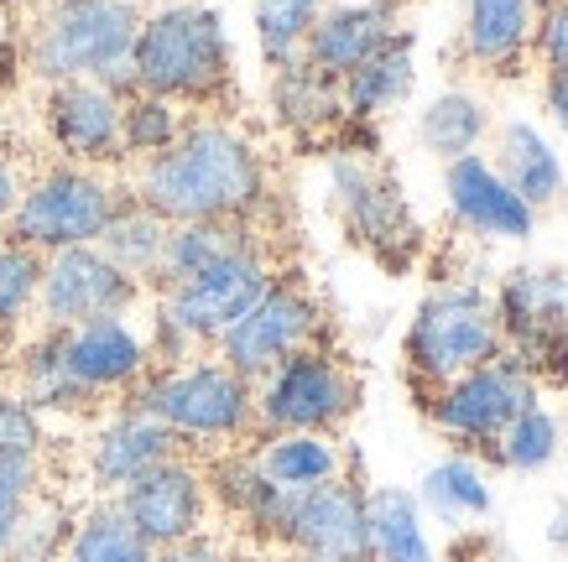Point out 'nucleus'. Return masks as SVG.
<instances>
[{"instance_id":"16","label":"nucleus","mask_w":568,"mask_h":562,"mask_svg":"<svg viewBox=\"0 0 568 562\" xmlns=\"http://www.w3.org/2000/svg\"><path fill=\"white\" fill-rule=\"evenodd\" d=\"M63 365L79 380V391L100 407L104 396H131L141 375L152 370V349L131 318H89V324L58 328Z\"/></svg>"},{"instance_id":"25","label":"nucleus","mask_w":568,"mask_h":562,"mask_svg":"<svg viewBox=\"0 0 568 562\" xmlns=\"http://www.w3.org/2000/svg\"><path fill=\"white\" fill-rule=\"evenodd\" d=\"M417 89V48L407 32H396L381 52H371L361 69H349L339 79V94H345V115L376 125L381 115H392L413 100Z\"/></svg>"},{"instance_id":"29","label":"nucleus","mask_w":568,"mask_h":562,"mask_svg":"<svg viewBox=\"0 0 568 562\" xmlns=\"http://www.w3.org/2000/svg\"><path fill=\"white\" fill-rule=\"evenodd\" d=\"M17 391H21V401L32 411H42V417H84V411H94V401L79 391V380H73L69 365H63L58 328H42L37 339L21 344Z\"/></svg>"},{"instance_id":"18","label":"nucleus","mask_w":568,"mask_h":562,"mask_svg":"<svg viewBox=\"0 0 568 562\" xmlns=\"http://www.w3.org/2000/svg\"><path fill=\"white\" fill-rule=\"evenodd\" d=\"M444 204L454 214V224L469 229L475 239H500L506 245V239H532L537 229V208L480 152L444 167Z\"/></svg>"},{"instance_id":"44","label":"nucleus","mask_w":568,"mask_h":562,"mask_svg":"<svg viewBox=\"0 0 568 562\" xmlns=\"http://www.w3.org/2000/svg\"><path fill=\"white\" fill-rule=\"evenodd\" d=\"M542 110H548V120L568 136V73H558V79H542Z\"/></svg>"},{"instance_id":"34","label":"nucleus","mask_w":568,"mask_h":562,"mask_svg":"<svg viewBox=\"0 0 568 562\" xmlns=\"http://www.w3.org/2000/svg\"><path fill=\"white\" fill-rule=\"evenodd\" d=\"M558 443H564V427L542 401L511 417V427L490 443V459L506 469V474H542L552 459H558Z\"/></svg>"},{"instance_id":"24","label":"nucleus","mask_w":568,"mask_h":562,"mask_svg":"<svg viewBox=\"0 0 568 562\" xmlns=\"http://www.w3.org/2000/svg\"><path fill=\"white\" fill-rule=\"evenodd\" d=\"M490 162H496V172L517 187L537 214L564 198V187H568L564 156H558V146L548 141V131L532 125V120H506L500 136H496V156H490Z\"/></svg>"},{"instance_id":"40","label":"nucleus","mask_w":568,"mask_h":562,"mask_svg":"<svg viewBox=\"0 0 568 562\" xmlns=\"http://www.w3.org/2000/svg\"><path fill=\"white\" fill-rule=\"evenodd\" d=\"M42 448H48V422H42V411L27 407L17 386H0V453L42 459Z\"/></svg>"},{"instance_id":"12","label":"nucleus","mask_w":568,"mask_h":562,"mask_svg":"<svg viewBox=\"0 0 568 562\" xmlns=\"http://www.w3.org/2000/svg\"><path fill=\"white\" fill-rule=\"evenodd\" d=\"M324 339V307L297 276H276L256 297V307L235 318L214 344V359L256 386L266 370H276L287 355Z\"/></svg>"},{"instance_id":"46","label":"nucleus","mask_w":568,"mask_h":562,"mask_svg":"<svg viewBox=\"0 0 568 562\" xmlns=\"http://www.w3.org/2000/svg\"><path fill=\"white\" fill-rule=\"evenodd\" d=\"M21 6H42V0H0V11H21Z\"/></svg>"},{"instance_id":"30","label":"nucleus","mask_w":568,"mask_h":562,"mask_svg":"<svg viewBox=\"0 0 568 562\" xmlns=\"http://www.w3.org/2000/svg\"><path fill=\"white\" fill-rule=\"evenodd\" d=\"M485 136H490V110L469 89H444L417 110V146L444 167L459 156H475Z\"/></svg>"},{"instance_id":"14","label":"nucleus","mask_w":568,"mask_h":562,"mask_svg":"<svg viewBox=\"0 0 568 562\" xmlns=\"http://www.w3.org/2000/svg\"><path fill=\"white\" fill-rule=\"evenodd\" d=\"M276 546H287L293 562H376L371 521H365V484L339 474L308 494H293Z\"/></svg>"},{"instance_id":"7","label":"nucleus","mask_w":568,"mask_h":562,"mask_svg":"<svg viewBox=\"0 0 568 562\" xmlns=\"http://www.w3.org/2000/svg\"><path fill=\"white\" fill-rule=\"evenodd\" d=\"M496 355H500L496 297L480 282H444L413 307L402 359H407L417 396L454 380V375L475 370V365H490Z\"/></svg>"},{"instance_id":"41","label":"nucleus","mask_w":568,"mask_h":562,"mask_svg":"<svg viewBox=\"0 0 568 562\" xmlns=\"http://www.w3.org/2000/svg\"><path fill=\"white\" fill-rule=\"evenodd\" d=\"M532 58L542 63V73H548V79L568 73V0H558V6H542V11H537Z\"/></svg>"},{"instance_id":"23","label":"nucleus","mask_w":568,"mask_h":562,"mask_svg":"<svg viewBox=\"0 0 568 562\" xmlns=\"http://www.w3.org/2000/svg\"><path fill=\"white\" fill-rule=\"evenodd\" d=\"M204 484H209V500H214L224 515H235V521H241L251 537H261V542H276L293 494H282L272 479L261 474V463L251 448L220 453V459L204 469Z\"/></svg>"},{"instance_id":"10","label":"nucleus","mask_w":568,"mask_h":562,"mask_svg":"<svg viewBox=\"0 0 568 562\" xmlns=\"http://www.w3.org/2000/svg\"><path fill=\"white\" fill-rule=\"evenodd\" d=\"M496 324L500 355H511L532 380H568V272L517 266L500 276Z\"/></svg>"},{"instance_id":"43","label":"nucleus","mask_w":568,"mask_h":562,"mask_svg":"<svg viewBox=\"0 0 568 562\" xmlns=\"http://www.w3.org/2000/svg\"><path fill=\"white\" fill-rule=\"evenodd\" d=\"M21 167L11 162V156H0V239H6V224H11V214H17V198H21Z\"/></svg>"},{"instance_id":"2","label":"nucleus","mask_w":568,"mask_h":562,"mask_svg":"<svg viewBox=\"0 0 568 562\" xmlns=\"http://www.w3.org/2000/svg\"><path fill=\"white\" fill-rule=\"evenodd\" d=\"M136 27V0H42L21 42V63L42 89L94 79L110 94L131 100L136 94V79H131Z\"/></svg>"},{"instance_id":"3","label":"nucleus","mask_w":568,"mask_h":562,"mask_svg":"<svg viewBox=\"0 0 568 562\" xmlns=\"http://www.w3.org/2000/svg\"><path fill=\"white\" fill-rule=\"evenodd\" d=\"M272 282H276V266L266 256L261 235L251 229L235 251L209 260L204 272L183 276L173 287H156L152 328H146L152 365H183V359H199L204 349H214L224 328L235 318H245Z\"/></svg>"},{"instance_id":"1","label":"nucleus","mask_w":568,"mask_h":562,"mask_svg":"<svg viewBox=\"0 0 568 562\" xmlns=\"http://www.w3.org/2000/svg\"><path fill=\"white\" fill-rule=\"evenodd\" d=\"M131 198L168 224H251L272 204V167L241 125L199 115L168 152L141 162Z\"/></svg>"},{"instance_id":"33","label":"nucleus","mask_w":568,"mask_h":562,"mask_svg":"<svg viewBox=\"0 0 568 562\" xmlns=\"http://www.w3.org/2000/svg\"><path fill=\"white\" fill-rule=\"evenodd\" d=\"M328 0H251V21H256V48L266 69H282L303 58L313 21L324 17Z\"/></svg>"},{"instance_id":"37","label":"nucleus","mask_w":568,"mask_h":562,"mask_svg":"<svg viewBox=\"0 0 568 562\" xmlns=\"http://www.w3.org/2000/svg\"><path fill=\"white\" fill-rule=\"evenodd\" d=\"M73 521L79 515L63 505V500H52V494H37L27 515H21L17 537L6 546V562H63L73 542Z\"/></svg>"},{"instance_id":"9","label":"nucleus","mask_w":568,"mask_h":562,"mask_svg":"<svg viewBox=\"0 0 568 562\" xmlns=\"http://www.w3.org/2000/svg\"><path fill=\"white\" fill-rule=\"evenodd\" d=\"M361 411V380L328 344H308L256 380V432H339Z\"/></svg>"},{"instance_id":"48","label":"nucleus","mask_w":568,"mask_h":562,"mask_svg":"<svg viewBox=\"0 0 568 562\" xmlns=\"http://www.w3.org/2000/svg\"><path fill=\"white\" fill-rule=\"evenodd\" d=\"M542 6H558V0H537V11H542Z\"/></svg>"},{"instance_id":"4","label":"nucleus","mask_w":568,"mask_h":562,"mask_svg":"<svg viewBox=\"0 0 568 562\" xmlns=\"http://www.w3.org/2000/svg\"><path fill=\"white\" fill-rule=\"evenodd\" d=\"M136 94L173 104H220L235 89V48L224 17L204 0H173L141 11L136 48H131Z\"/></svg>"},{"instance_id":"36","label":"nucleus","mask_w":568,"mask_h":562,"mask_svg":"<svg viewBox=\"0 0 568 562\" xmlns=\"http://www.w3.org/2000/svg\"><path fill=\"white\" fill-rule=\"evenodd\" d=\"M245 235H251V224H173V229H168V251H162L156 287H173L183 276L204 272L209 260H220L224 251H235Z\"/></svg>"},{"instance_id":"35","label":"nucleus","mask_w":568,"mask_h":562,"mask_svg":"<svg viewBox=\"0 0 568 562\" xmlns=\"http://www.w3.org/2000/svg\"><path fill=\"white\" fill-rule=\"evenodd\" d=\"M183 125H189L183 104L156 100V94H131V100L121 104V156H131L141 167V162H152V156L168 152V146L183 136Z\"/></svg>"},{"instance_id":"20","label":"nucleus","mask_w":568,"mask_h":562,"mask_svg":"<svg viewBox=\"0 0 568 562\" xmlns=\"http://www.w3.org/2000/svg\"><path fill=\"white\" fill-rule=\"evenodd\" d=\"M183 453L178 438L168 432L162 422H152L146 411L136 407H121L110 411L100 427H94V438H89V479H94V490L104 494H121L131 479H141L146 469H156L162 459H173Z\"/></svg>"},{"instance_id":"26","label":"nucleus","mask_w":568,"mask_h":562,"mask_svg":"<svg viewBox=\"0 0 568 562\" xmlns=\"http://www.w3.org/2000/svg\"><path fill=\"white\" fill-rule=\"evenodd\" d=\"M251 453H256L261 474L282 494H308L345 474V448L328 432H261V443Z\"/></svg>"},{"instance_id":"11","label":"nucleus","mask_w":568,"mask_h":562,"mask_svg":"<svg viewBox=\"0 0 568 562\" xmlns=\"http://www.w3.org/2000/svg\"><path fill=\"white\" fill-rule=\"evenodd\" d=\"M532 401H537V380L511 355H496L490 365H475V370L423 391L428 422L459 453H490V443L511 427V417H521Z\"/></svg>"},{"instance_id":"22","label":"nucleus","mask_w":568,"mask_h":562,"mask_svg":"<svg viewBox=\"0 0 568 562\" xmlns=\"http://www.w3.org/2000/svg\"><path fill=\"white\" fill-rule=\"evenodd\" d=\"M537 0H465L459 58L480 73H511L532 52Z\"/></svg>"},{"instance_id":"31","label":"nucleus","mask_w":568,"mask_h":562,"mask_svg":"<svg viewBox=\"0 0 568 562\" xmlns=\"http://www.w3.org/2000/svg\"><path fill=\"white\" fill-rule=\"evenodd\" d=\"M168 229H173L168 219H156L152 208H141L136 198H125L121 214L104 224L100 251H104V260H110V266H121L131 282H141V287H156L162 251H168Z\"/></svg>"},{"instance_id":"8","label":"nucleus","mask_w":568,"mask_h":562,"mask_svg":"<svg viewBox=\"0 0 568 562\" xmlns=\"http://www.w3.org/2000/svg\"><path fill=\"white\" fill-rule=\"evenodd\" d=\"M328 204H334V219H339L345 239L371 260L392 266V272H407L417 260L423 224H417L402 183L376 156L328 152Z\"/></svg>"},{"instance_id":"39","label":"nucleus","mask_w":568,"mask_h":562,"mask_svg":"<svg viewBox=\"0 0 568 562\" xmlns=\"http://www.w3.org/2000/svg\"><path fill=\"white\" fill-rule=\"evenodd\" d=\"M37 494H42V459L0 453V562H6V546H11L21 515H27Z\"/></svg>"},{"instance_id":"21","label":"nucleus","mask_w":568,"mask_h":562,"mask_svg":"<svg viewBox=\"0 0 568 562\" xmlns=\"http://www.w3.org/2000/svg\"><path fill=\"white\" fill-rule=\"evenodd\" d=\"M272 120L297 141H334V131L345 125V94L339 79H328L324 69H313L308 58H293L272 69V89H266Z\"/></svg>"},{"instance_id":"42","label":"nucleus","mask_w":568,"mask_h":562,"mask_svg":"<svg viewBox=\"0 0 568 562\" xmlns=\"http://www.w3.org/2000/svg\"><path fill=\"white\" fill-rule=\"evenodd\" d=\"M152 562H241V558H235L224 542H214V537H193V542H183V546L156 552Z\"/></svg>"},{"instance_id":"32","label":"nucleus","mask_w":568,"mask_h":562,"mask_svg":"<svg viewBox=\"0 0 568 562\" xmlns=\"http://www.w3.org/2000/svg\"><path fill=\"white\" fill-rule=\"evenodd\" d=\"M152 558L156 552L131 531V521L115 511V500L89 505L73 521V542L63 552V562H152Z\"/></svg>"},{"instance_id":"27","label":"nucleus","mask_w":568,"mask_h":562,"mask_svg":"<svg viewBox=\"0 0 568 562\" xmlns=\"http://www.w3.org/2000/svg\"><path fill=\"white\" fill-rule=\"evenodd\" d=\"M365 521H371V558L376 562H438L428 515L413 490H396V484L365 490Z\"/></svg>"},{"instance_id":"19","label":"nucleus","mask_w":568,"mask_h":562,"mask_svg":"<svg viewBox=\"0 0 568 562\" xmlns=\"http://www.w3.org/2000/svg\"><path fill=\"white\" fill-rule=\"evenodd\" d=\"M396 32H402V0H339V6H324V17L313 21L303 58L328 79H345Z\"/></svg>"},{"instance_id":"47","label":"nucleus","mask_w":568,"mask_h":562,"mask_svg":"<svg viewBox=\"0 0 568 562\" xmlns=\"http://www.w3.org/2000/svg\"><path fill=\"white\" fill-rule=\"evenodd\" d=\"M141 11H152V6H173V0H136Z\"/></svg>"},{"instance_id":"45","label":"nucleus","mask_w":568,"mask_h":562,"mask_svg":"<svg viewBox=\"0 0 568 562\" xmlns=\"http://www.w3.org/2000/svg\"><path fill=\"white\" fill-rule=\"evenodd\" d=\"M548 542L558 546V552H568V500H558V511H552V521H548Z\"/></svg>"},{"instance_id":"17","label":"nucleus","mask_w":568,"mask_h":562,"mask_svg":"<svg viewBox=\"0 0 568 562\" xmlns=\"http://www.w3.org/2000/svg\"><path fill=\"white\" fill-rule=\"evenodd\" d=\"M121 94L94 79L42 89V131L73 167H110L121 162Z\"/></svg>"},{"instance_id":"15","label":"nucleus","mask_w":568,"mask_h":562,"mask_svg":"<svg viewBox=\"0 0 568 562\" xmlns=\"http://www.w3.org/2000/svg\"><path fill=\"white\" fill-rule=\"evenodd\" d=\"M115 511L131 521V531L152 552L193 542V537H204V521H209L204 469L189 453H173V459H162L156 469H146L141 479H131L115 494Z\"/></svg>"},{"instance_id":"13","label":"nucleus","mask_w":568,"mask_h":562,"mask_svg":"<svg viewBox=\"0 0 568 562\" xmlns=\"http://www.w3.org/2000/svg\"><path fill=\"white\" fill-rule=\"evenodd\" d=\"M146 297L141 282L110 266L100 245H73L58 256H42V287H37V324L73 328L89 318H131V307Z\"/></svg>"},{"instance_id":"28","label":"nucleus","mask_w":568,"mask_h":562,"mask_svg":"<svg viewBox=\"0 0 568 562\" xmlns=\"http://www.w3.org/2000/svg\"><path fill=\"white\" fill-rule=\"evenodd\" d=\"M417 505L423 515H438L448 527H459V521H485L490 505H496V490H490V474H485V463L475 453H448V459L428 463V474L417 484Z\"/></svg>"},{"instance_id":"6","label":"nucleus","mask_w":568,"mask_h":562,"mask_svg":"<svg viewBox=\"0 0 568 562\" xmlns=\"http://www.w3.org/2000/svg\"><path fill=\"white\" fill-rule=\"evenodd\" d=\"M125 193L104 167H73L52 162L21 183L17 214L6 224V239H17L37 256H58L73 245H100L104 224L125 208Z\"/></svg>"},{"instance_id":"38","label":"nucleus","mask_w":568,"mask_h":562,"mask_svg":"<svg viewBox=\"0 0 568 562\" xmlns=\"http://www.w3.org/2000/svg\"><path fill=\"white\" fill-rule=\"evenodd\" d=\"M37 287H42V256L0 239V339L21 334L27 318H37Z\"/></svg>"},{"instance_id":"5","label":"nucleus","mask_w":568,"mask_h":562,"mask_svg":"<svg viewBox=\"0 0 568 562\" xmlns=\"http://www.w3.org/2000/svg\"><path fill=\"white\" fill-rule=\"evenodd\" d=\"M125 407L146 411L178 438V448H224L256 432V386L214 355L183 365H152Z\"/></svg>"}]
</instances>
